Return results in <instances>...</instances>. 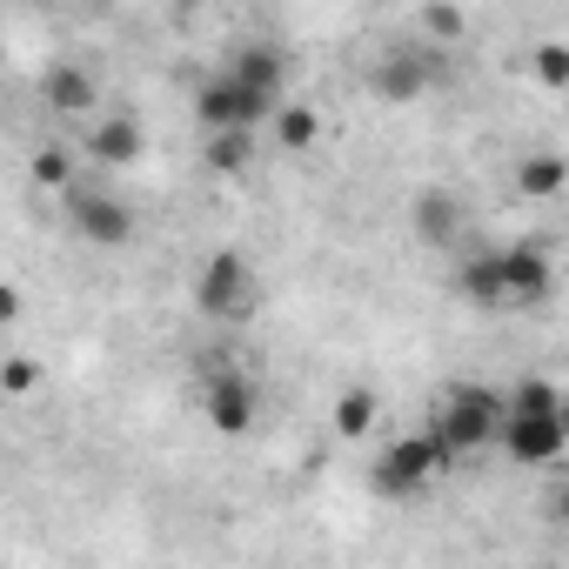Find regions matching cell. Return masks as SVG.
Segmentation results:
<instances>
[{
	"instance_id": "obj_2",
	"label": "cell",
	"mask_w": 569,
	"mask_h": 569,
	"mask_svg": "<svg viewBox=\"0 0 569 569\" xmlns=\"http://www.w3.org/2000/svg\"><path fill=\"white\" fill-rule=\"evenodd\" d=\"M502 422H509V402H496L489 389L462 382V389L442 402V416H436V436L449 442V456H469V449H489V442H502Z\"/></svg>"
},
{
	"instance_id": "obj_9",
	"label": "cell",
	"mask_w": 569,
	"mask_h": 569,
	"mask_svg": "<svg viewBox=\"0 0 569 569\" xmlns=\"http://www.w3.org/2000/svg\"><path fill=\"white\" fill-rule=\"evenodd\" d=\"M502 289H509V302L549 296V254L542 248H502Z\"/></svg>"
},
{
	"instance_id": "obj_24",
	"label": "cell",
	"mask_w": 569,
	"mask_h": 569,
	"mask_svg": "<svg viewBox=\"0 0 569 569\" xmlns=\"http://www.w3.org/2000/svg\"><path fill=\"white\" fill-rule=\"evenodd\" d=\"M549 516H556V522H569V482H556V496H549Z\"/></svg>"
},
{
	"instance_id": "obj_5",
	"label": "cell",
	"mask_w": 569,
	"mask_h": 569,
	"mask_svg": "<svg viewBox=\"0 0 569 569\" xmlns=\"http://www.w3.org/2000/svg\"><path fill=\"white\" fill-rule=\"evenodd\" d=\"M569 449V416H509L502 422V456L522 469H549Z\"/></svg>"
},
{
	"instance_id": "obj_22",
	"label": "cell",
	"mask_w": 569,
	"mask_h": 569,
	"mask_svg": "<svg viewBox=\"0 0 569 569\" xmlns=\"http://www.w3.org/2000/svg\"><path fill=\"white\" fill-rule=\"evenodd\" d=\"M0 376H8V396H28V389L41 382V369H34L28 356H8V369H0Z\"/></svg>"
},
{
	"instance_id": "obj_13",
	"label": "cell",
	"mask_w": 569,
	"mask_h": 569,
	"mask_svg": "<svg viewBox=\"0 0 569 569\" xmlns=\"http://www.w3.org/2000/svg\"><path fill=\"white\" fill-rule=\"evenodd\" d=\"M456 289H462L469 302H482V309H502V302H509V289H502V254H476V261H462Z\"/></svg>"
},
{
	"instance_id": "obj_3",
	"label": "cell",
	"mask_w": 569,
	"mask_h": 569,
	"mask_svg": "<svg viewBox=\"0 0 569 569\" xmlns=\"http://www.w3.org/2000/svg\"><path fill=\"white\" fill-rule=\"evenodd\" d=\"M194 114H201V128H208V134H254L261 121H274V114H281V101H268V94L241 88L234 74H221V81H208V88L194 94Z\"/></svg>"
},
{
	"instance_id": "obj_19",
	"label": "cell",
	"mask_w": 569,
	"mask_h": 569,
	"mask_svg": "<svg viewBox=\"0 0 569 569\" xmlns=\"http://www.w3.org/2000/svg\"><path fill=\"white\" fill-rule=\"evenodd\" d=\"M509 416H562V396L549 389V382H516V396H509Z\"/></svg>"
},
{
	"instance_id": "obj_17",
	"label": "cell",
	"mask_w": 569,
	"mask_h": 569,
	"mask_svg": "<svg viewBox=\"0 0 569 569\" xmlns=\"http://www.w3.org/2000/svg\"><path fill=\"white\" fill-rule=\"evenodd\" d=\"M376 416H382V402H376V389H342V402H336V436H349V442H362V436L376 429Z\"/></svg>"
},
{
	"instance_id": "obj_8",
	"label": "cell",
	"mask_w": 569,
	"mask_h": 569,
	"mask_svg": "<svg viewBox=\"0 0 569 569\" xmlns=\"http://www.w3.org/2000/svg\"><path fill=\"white\" fill-rule=\"evenodd\" d=\"M74 228H81L94 248H121V241L134 234L128 208H121V201H108V194H74Z\"/></svg>"
},
{
	"instance_id": "obj_23",
	"label": "cell",
	"mask_w": 569,
	"mask_h": 569,
	"mask_svg": "<svg viewBox=\"0 0 569 569\" xmlns=\"http://www.w3.org/2000/svg\"><path fill=\"white\" fill-rule=\"evenodd\" d=\"M34 181L61 188V181H68V154H61V148H41V154H34Z\"/></svg>"
},
{
	"instance_id": "obj_7",
	"label": "cell",
	"mask_w": 569,
	"mask_h": 569,
	"mask_svg": "<svg viewBox=\"0 0 569 569\" xmlns=\"http://www.w3.org/2000/svg\"><path fill=\"white\" fill-rule=\"evenodd\" d=\"M201 409H208V422H214L221 436H248V429H254L261 396H254V382H248L241 369H214V376H208V389H201Z\"/></svg>"
},
{
	"instance_id": "obj_10",
	"label": "cell",
	"mask_w": 569,
	"mask_h": 569,
	"mask_svg": "<svg viewBox=\"0 0 569 569\" xmlns=\"http://www.w3.org/2000/svg\"><path fill=\"white\" fill-rule=\"evenodd\" d=\"M41 94H48L54 114H88V108H94V81H88V68H74V61H54V68L41 74Z\"/></svg>"
},
{
	"instance_id": "obj_1",
	"label": "cell",
	"mask_w": 569,
	"mask_h": 569,
	"mask_svg": "<svg viewBox=\"0 0 569 569\" xmlns=\"http://www.w3.org/2000/svg\"><path fill=\"white\" fill-rule=\"evenodd\" d=\"M442 469H449V442H442L436 429H416V436H396V442L376 456L369 482H376V496H389V502H409V496H422V489H429Z\"/></svg>"
},
{
	"instance_id": "obj_20",
	"label": "cell",
	"mask_w": 569,
	"mask_h": 569,
	"mask_svg": "<svg viewBox=\"0 0 569 569\" xmlns=\"http://www.w3.org/2000/svg\"><path fill=\"white\" fill-rule=\"evenodd\" d=\"M529 74H536L542 88H569V41H542L536 61H529Z\"/></svg>"
},
{
	"instance_id": "obj_18",
	"label": "cell",
	"mask_w": 569,
	"mask_h": 569,
	"mask_svg": "<svg viewBox=\"0 0 569 569\" xmlns=\"http://www.w3.org/2000/svg\"><path fill=\"white\" fill-rule=\"evenodd\" d=\"M254 154V134H208V168L214 174H241Z\"/></svg>"
},
{
	"instance_id": "obj_11",
	"label": "cell",
	"mask_w": 569,
	"mask_h": 569,
	"mask_svg": "<svg viewBox=\"0 0 569 569\" xmlns=\"http://www.w3.org/2000/svg\"><path fill=\"white\" fill-rule=\"evenodd\" d=\"M88 154H94L101 168H128V161H141V128H134L128 114H108V121H94Z\"/></svg>"
},
{
	"instance_id": "obj_12",
	"label": "cell",
	"mask_w": 569,
	"mask_h": 569,
	"mask_svg": "<svg viewBox=\"0 0 569 569\" xmlns=\"http://www.w3.org/2000/svg\"><path fill=\"white\" fill-rule=\"evenodd\" d=\"M228 74H234L241 88H254V94H268V101H281V81H289V61H281L274 48H241Z\"/></svg>"
},
{
	"instance_id": "obj_14",
	"label": "cell",
	"mask_w": 569,
	"mask_h": 569,
	"mask_svg": "<svg viewBox=\"0 0 569 569\" xmlns=\"http://www.w3.org/2000/svg\"><path fill=\"white\" fill-rule=\"evenodd\" d=\"M268 128H274V141L289 148V154H309V148L322 141V108H296V101H281V114H274Z\"/></svg>"
},
{
	"instance_id": "obj_6",
	"label": "cell",
	"mask_w": 569,
	"mask_h": 569,
	"mask_svg": "<svg viewBox=\"0 0 569 569\" xmlns=\"http://www.w3.org/2000/svg\"><path fill=\"white\" fill-rule=\"evenodd\" d=\"M436 74H442L436 54H422V48H389V54H376L369 88H376L382 101H416V94H429Z\"/></svg>"
},
{
	"instance_id": "obj_4",
	"label": "cell",
	"mask_w": 569,
	"mask_h": 569,
	"mask_svg": "<svg viewBox=\"0 0 569 569\" xmlns=\"http://www.w3.org/2000/svg\"><path fill=\"white\" fill-rule=\"evenodd\" d=\"M248 261L234 254V248H221V254H208L201 261V274H194V302H201V316H214V322H234L241 309H248Z\"/></svg>"
},
{
	"instance_id": "obj_15",
	"label": "cell",
	"mask_w": 569,
	"mask_h": 569,
	"mask_svg": "<svg viewBox=\"0 0 569 569\" xmlns=\"http://www.w3.org/2000/svg\"><path fill=\"white\" fill-rule=\"evenodd\" d=\"M516 188H522L529 201H549V194L569 188V161H562V154H529V161L516 168Z\"/></svg>"
},
{
	"instance_id": "obj_16",
	"label": "cell",
	"mask_w": 569,
	"mask_h": 569,
	"mask_svg": "<svg viewBox=\"0 0 569 569\" xmlns=\"http://www.w3.org/2000/svg\"><path fill=\"white\" fill-rule=\"evenodd\" d=\"M456 228H462V214H456V201H449L442 188L416 201V234H422L429 248H442V241H456Z\"/></svg>"
},
{
	"instance_id": "obj_21",
	"label": "cell",
	"mask_w": 569,
	"mask_h": 569,
	"mask_svg": "<svg viewBox=\"0 0 569 569\" xmlns=\"http://www.w3.org/2000/svg\"><path fill=\"white\" fill-rule=\"evenodd\" d=\"M462 28H469V21H462L456 8H429V14H422V34H436V41H456Z\"/></svg>"
}]
</instances>
